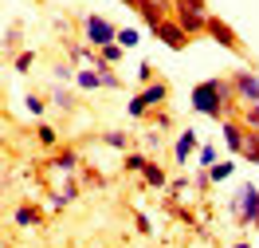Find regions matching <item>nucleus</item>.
Returning a JSON list of instances; mask_svg holds the SVG:
<instances>
[{"label":"nucleus","instance_id":"11","mask_svg":"<svg viewBox=\"0 0 259 248\" xmlns=\"http://www.w3.org/2000/svg\"><path fill=\"white\" fill-rule=\"evenodd\" d=\"M196 150H200V142H196V130H193V126H185V130L177 134V142H173V158H177V165H185V162L196 154Z\"/></svg>","mask_w":259,"mask_h":248},{"label":"nucleus","instance_id":"21","mask_svg":"<svg viewBox=\"0 0 259 248\" xmlns=\"http://www.w3.org/2000/svg\"><path fill=\"white\" fill-rule=\"evenodd\" d=\"M102 142H106V146H114V150H126V146H130V134H126V130H106V134H102Z\"/></svg>","mask_w":259,"mask_h":248},{"label":"nucleus","instance_id":"18","mask_svg":"<svg viewBox=\"0 0 259 248\" xmlns=\"http://www.w3.org/2000/svg\"><path fill=\"white\" fill-rule=\"evenodd\" d=\"M240 158H243V162H251V165H259V130H247V146H243Z\"/></svg>","mask_w":259,"mask_h":248},{"label":"nucleus","instance_id":"30","mask_svg":"<svg viewBox=\"0 0 259 248\" xmlns=\"http://www.w3.org/2000/svg\"><path fill=\"white\" fill-rule=\"evenodd\" d=\"M138 79H142V83H153V63H149V59H142V67H138Z\"/></svg>","mask_w":259,"mask_h":248},{"label":"nucleus","instance_id":"6","mask_svg":"<svg viewBox=\"0 0 259 248\" xmlns=\"http://www.w3.org/2000/svg\"><path fill=\"white\" fill-rule=\"evenodd\" d=\"M228 79H232V91H236L240 107H251V102H259V75H255V71L240 67V71H232Z\"/></svg>","mask_w":259,"mask_h":248},{"label":"nucleus","instance_id":"29","mask_svg":"<svg viewBox=\"0 0 259 248\" xmlns=\"http://www.w3.org/2000/svg\"><path fill=\"white\" fill-rule=\"evenodd\" d=\"M24 107H28L32 115H44V111H48V102L39 99V95H24Z\"/></svg>","mask_w":259,"mask_h":248},{"label":"nucleus","instance_id":"26","mask_svg":"<svg viewBox=\"0 0 259 248\" xmlns=\"http://www.w3.org/2000/svg\"><path fill=\"white\" fill-rule=\"evenodd\" d=\"M138 40H142L138 28H118V44H122V48H138Z\"/></svg>","mask_w":259,"mask_h":248},{"label":"nucleus","instance_id":"14","mask_svg":"<svg viewBox=\"0 0 259 248\" xmlns=\"http://www.w3.org/2000/svg\"><path fill=\"white\" fill-rule=\"evenodd\" d=\"M142 178H146V185H149V189H169V173H165V169H161L157 162H153V158L146 162Z\"/></svg>","mask_w":259,"mask_h":248},{"label":"nucleus","instance_id":"16","mask_svg":"<svg viewBox=\"0 0 259 248\" xmlns=\"http://www.w3.org/2000/svg\"><path fill=\"white\" fill-rule=\"evenodd\" d=\"M12 217H16L20 229H35V225H39V209H35V205H20Z\"/></svg>","mask_w":259,"mask_h":248},{"label":"nucleus","instance_id":"22","mask_svg":"<svg viewBox=\"0 0 259 248\" xmlns=\"http://www.w3.org/2000/svg\"><path fill=\"white\" fill-rule=\"evenodd\" d=\"M98 55H102V59H106V63H118V59H122V55H126V48H122V44H118V40H114V44H106V48H98Z\"/></svg>","mask_w":259,"mask_h":248},{"label":"nucleus","instance_id":"24","mask_svg":"<svg viewBox=\"0 0 259 248\" xmlns=\"http://www.w3.org/2000/svg\"><path fill=\"white\" fill-rule=\"evenodd\" d=\"M240 118H243V126H247V130H259V102L243 107V111H240Z\"/></svg>","mask_w":259,"mask_h":248},{"label":"nucleus","instance_id":"34","mask_svg":"<svg viewBox=\"0 0 259 248\" xmlns=\"http://www.w3.org/2000/svg\"><path fill=\"white\" fill-rule=\"evenodd\" d=\"M232 248H251V244H247V240H240V244H232Z\"/></svg>","mask_w":259,"mask_h":248},{"label":"nucleus","instance_id":"5","mask_svg":"<svg viewBox=\"0 0 259 248\" xmlns=\"http://www.w3.org/2000/svg\"><path fill=\"white\" fill-rule=\"evenodd\" d=\"M82 36H87V44L91 48H106V44H114L118 40V28H114L110 20H102V16H82Z\"/></svg>","mask_w":259,"mask_h":248},{"label":"nucleus","instance_id":"20","mask_svg":"<svg viewBox=\"0 0 259 248\" xmlns=\"http://www.w3.org/2000/svg\"><path fill=\"white\" fill-rule=\"evenodd\" d=\"M146 154H138V150H134V154H126V162H122V169H126V173H142V169H146Z\"/></svg>","mask_w":259,"mask_h":248},{"label":"nucleus","instance_id":"4","mask_svg":"<svg viewBox=\"0 0 259 248\" xmlns=\"http://www.w3.org/2000/svg\"><path fill=\"white\" fill-rule=\"evenodd\" d=\"M173 20H177L193 40H196V36H208V8H196V4L177 0V4H173Z\"/></svg>","mask_w":259,"mask_h":248},{"label":"nucleus","instance_id":"13","mask_svg":"<svg viewBox=\"0 0 259 248\" xmlns=\"http://www.w3.org/2000/svg\"><path fill=\"white\" fill-rule=\"evenodd\" d=\"M51 107H59V111H75L79 99H75V91H71L67 83H51Z\"/></svg>","mask_w":259,"mask_h":248},{"label":"nucleus","instance_id":"8","mask_svg":"<svg viewBox=\"0 0 259 248\" xmlns=\"http://www.w3.org/2000/svg\"><path fill=\"white\" fill-rule=\"evenodd\" d=\"M173 4H177V0H138V8H134V12L146 20V28L153 32V28L161 24V20L173 16Z\"/></svg>","mask_w":259,"mask_h":248},{"label":"nucleus","instance_id":"12","mask_svg":"<svg viewBox=\"0 0 259 248\" xmlns=\"http://www.w3.org/2000/svg\"><path fill=\"white\" fill-rule=\"evenodd\" d=\"M51 169H59V173H75V169H79V150H71V146L55 150V154H51Z\"/></svg>","mask_w":259,"mask_h":248},{"label":"nucleus","instance_id":"23","mask_svg":"<svg viewBox=\"0 0 259 248\" xmlns=\"http://www.w3.org/2000/svg\"><path fill=\"white\" fill-rule=\"evenodd\" d=\"M196 162L204 165V169H212V165L220 162V154H216V146H200V150H196Z\"/></svg>","mask_w":259,"mask_h":248},{"label":"nucleus","instance_id":"2","mask_svg":"<svg viewBox=\"0 0 259 248\" xmlns=\"http://www.w3.org/2000/svg\"><path fill=\"white\" fill-rule=\"evenodd\" d=\"M232 217L240 221L243 229H255L259 232V189L251 182H243L240 193L232 197Z\"/></svg>","mask_w":259,"mask_h":248},{"label":"nucleus","instance_id":"27","mask_svg":"<svg viewBox=\"0 0 259 248\" xmlns=\"http://www.w3.org/2000/svg\"><path fill=\"white\" fill-rule=\"evenodd\" d=\"M32 63H35V51H24V55H16V59H12V67H16L20 75H24V71H32Z\"/></svg>","mask_w":259,"mask_h":248},{"label":"nucleus","instance_id":"19","mask_svg":"<svg viewBox=\"0 0 259 248\" xmlns=\"http://www.w3.org/2000/svg\"><path fill=\"white\" fill-rule=\"evenodd\" d=\"M95 71L102 75V87H110V91H118V87H122V79H118L114 63H102V67H95Z\"/></svg>","mask_w":259,"mask_h":248},{"label":"nucleus","instance_id":"32","mask_svg":"<svg viewBox=\"0 0 259 248\" xmlns=\"http://www.w3.org/2000/svg\"><path fill=\"white\" fill-rule=\"evenodd\" d=\"M185 4H196V8H208V4H204V0H185Z\"/></svg>","mask_w":259,"mask_h":248},{"label":"nucleus","instance_id":"1","mask_svg":"<svg viewBox=\"0 0 259 248\" xmlns=\"http://www.w3.org/2000/svg\"><path fill=\"white\" fill-rule=\"evenodd\" d=\"M189 102H193V115L200 118H236V91H232V79H200L193 87V95H189Z\"/></svg>","mask_w":259,"mask_h":248},{"label":"nucleus","instance_id":"9","mask_svg":"<svg viewBox=\"0 0 259 248\" xmlns=\"http://www.w3.org/2000/svg\"><path fill=\"white\" fill-rule=\"evenodd\" d=\"M220 130H224V146L232 158H240L243 146H247V126H243V118H224L220 122Z\"/></svg>","mask_w":259,"mask_h":248},{"label":"nucleus","instance_id":"7","mask_svg":"<svg viewBox=\"0 0 259 248\" xmlns=\"http://www.w3.org/2000/svg\"><path fill=\"white\" fill-rule=\"evenodd\" d=\"M153 36L161 40L165 48H173V51H185V48H189V44H193V36L185 32V28H181V24H177V20H173V16H169V20H161V24L153 28Z\"/></svg>","mask_w":259,"mask_h":248},{"label":"nucleus","instance_id":"31","mask_svg":"<svg viewBox=\"0 0 259 248\" xmlns=\"http://www.w3.org/2000/svg\"><path fill=\"white\" fill-rule=\"evenodd\" d=\"M16 40H20V32H16V28H8V32H4V48L12 51V48H16Z\"/></svg>","mask_w":259,"mask_h":248},{"label":"nucleus","instance_id":"25","mask_svg":"<svg viewBox=\"0 0 259 248\" xmlns=\"http://www.w3.org/2000/svg\"><path fill=\"white\" fill-rule=\"evenodd\" d=\"M232 169H236L232 162H216V165L208 169V178H212V182H228V178H232Z\"/></svg>","mask_w":259,"mask_h":248},{"label":"nucleus","instance_id":"3","mask_svg":"<svg viewBox=\"0 0 259 248\" xmlns=\"http://www.w3.org/2000/svg\"><path fill=\"white\" fill-rule=\"evenodd\" d=\"M169 99V87H165V83H146V87H142V91H138V95H134V99H130V107H126V115L130 118H138V122H142V118H149L153 115V107H161V102Z\"/></svg>","mask_w":259,"mask_h":248},{"label":"nucleus","instance_id":"28","mask_svg":"<svg viewBox=\"0 0 259 248\" xmlns=\"http://www.w3.org/2000/svg\"><path fill=\"white\" fill-rule=\"evenodd\" d=\"M51 75H55V83H75V71H71L67 63H55V67H51Z\"/></svg>","mask_w":259,"mask_h":248},{"label":"nucleus","instance_id":"17","mask_svg":"<svg viewBox=\"0 0 259 248\" xmlns=\"http://www.w3.org/2000/svg\"><path fill=\"white\" fill-rule=\"evenodd\" d=\"M35 138H39V146H48V150L59 146V130H55V126H48V122H39V126H35Z\"/></svg>","mask_w":259,"mask_h":248},{"label":"nucleus","instance_id":"10","mask_svg":"<svg viewBox=\"0 0 259 248\" xmlns=\"http://www.w3.org/2000/svg\"><path fill=\"white\" fill-rule=\"evenodd\" d=\"M208 40H216L224 51H240V36L232 32V24L220 20V16H212V12H208Z\"/></svg>","mask_w":259,"mask_h":248},{"label":"nucleus","instance_id":"15","mask_svg":"<svg viewBox=\"0 0 259 248\" xmlns=\"http://www.w3.org/2000/svg\"><path fill=\"white\" fill-rule=\"evenodd\" d=\"M75 87H79V91H98V87H102V75H98L95 67H79V71H75Z\"/></svg>","mask_w":259,"mask_h":248},{"label":"nucleus","instance_id":"33","mask_svg":"<svg viewBox=\"0 0 259 248\" xmlns=\"http://www.w3.org/2000/svg\"><path fill=\"white\" fill-rule=\"evenodd\" d=\"M118 4H126V8H138V0H118Z\"/></svg>","mask_w":259,"mask_h":248}]
</instances>
